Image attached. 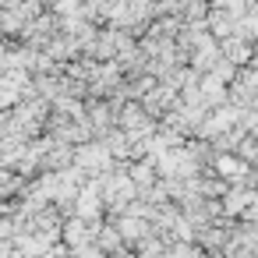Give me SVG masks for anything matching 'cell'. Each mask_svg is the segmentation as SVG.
I'll return each instance as SVG.
<instances>
[{"mask_svg":"<svg viewBox=\"0 0 258 258\" xmlns=\"http://www.w3.org/2000/svg\"><path fill=\"white\" fill-rule=\"evenodd\" d=\"M212 170L219 177H226L230 184H240L247 173H251V163L240 156V152H216L212 156Z\"/></svg>","mask_w":258,"mask_h":258,"instance_id":"obj_1","label":"cell"},{"mask_svg":"<svg viewBox=\"0 0 258 258\" xmlns=\"http://www.w3.org/2000/svg\"><path fill=\"white\" fill-rule=\"evenodd\" d=\"M209 75H212V78H219V82H226V85H233V78H237V64H233L230 57H223Z\"/></svg>","mask_w":258,"mask_h":258,"instance_id":"obj_2","label":"cell"}]
</instances>
